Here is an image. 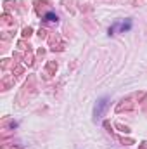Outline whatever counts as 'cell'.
I'll list each match as a JSON object with an SVG mask.
<instances>
[{
	"mask_svg": "<svg viewBox=\"0 0 147 149\" xmlns=\"http://www.w3.org/2000/svg\"><path fill=\"white\" fill-rule=\"evenodd\" d=\"M107 106H109V97H102V99H99L97 104H95V108H94V118L99 120V118L104 114V111H106Z\"/></svg>",
	"mask_w": 147,
	"mask_h": 149,
	"instance_id": "1",
	"label": "cell"
},
{
	"mask_svg": "<svg viewBox=\"0 0 147 149\" xmlns=\"http://www.w3.org/2000/svg\"><path fill=\"white\" fill-rule=\"evenodd\" d=\"M130 28H132V21H130V19H128L126 23H121V24H119V31H121V33H125V31H128Z\"/></svg>",
	"mask_w": 147,
	"mask_h": 149,
	"instance_id": "2",
	"label": "cell"
},
{
	"mask_svg": "<svg viewBox=\"0 0 147 149\" xmlns=\"http://www.w3.org/2000/svg\"><path fill=\"white\" fill-rule=\"evenodd\" d=\"M45 21H49V23H57V16H55L54 12H49V14H45Z\"/></svg>",
	"mask_w": 147,
	"mask_h": 149,
	"instance_id": "3",
	"label": "cell"
},
{
	"mask_svg": "<svg viewBox=\"0 0 147 149\" xmlns=\"http://www.w3.org/2000/svg\"><path fill=\"white\" fill-rule=\"evenodd\" d=\"M140 149H147V142H142V146H140Z\"/></svg>",
	"mask_w": 147,
	"mask_h": 149,
	"instance_id": "4",
	"label": "cell"
}]
</instances>
